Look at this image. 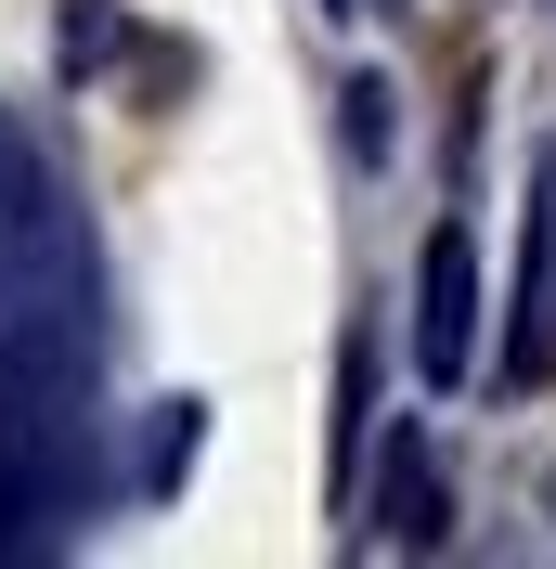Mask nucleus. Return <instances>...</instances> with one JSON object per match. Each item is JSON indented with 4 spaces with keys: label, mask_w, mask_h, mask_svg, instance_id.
<instances>
[{
    "label": "nucleus",
    "mask_w": 556,
    "mask_h": 569,
    "mask_svg": "<svg viewBox=\"0 0 556 569\" xmlns=\"http://www.w3.org/2000/svg\"><path fill=\"white\" fill-rule=\"evenodd\" d=\"M415 362L440 389L479 362V247L466 233H427V259H415Z\"/></svg>",
    "instance_id": "nucleus-1"
},
{
    "label": "nucleus",
    "mask_w": 556,
    "mask_h": 569,
    "mask_svg": "<svg viewBox=\"0 0 556 569\" xmlns=\"http://www.w3.org/2000/svg\"><path fill=\"white\" fill-rule=\"evenodd\" d=\"M376 505H388V531H401V543H440V531H453L440 466H427V440H415V427L388 440V466H376Z\"/></svg>",
    "instance_id": "nucleus-2"
},
{
    "label": "nucleus",
    "mask_w": 556,
    "mask_h": 569,
    "mask_svg": "<svg viewBox=\"0 0 556 569\" xmlns=\"http://www.w3.org/2000/svg\"><path fill=\"white\" fill-rule=\"evenodd\" d=\"M195 466V401H156V440H142V479H181Z\"/></svg>",
    "instance_id": "nucleus-3"
},
{
    "label": "nucleus",
    "mask_w": 556,
    "mask_h": 569,
    "mask_svg": "<svg viewBox=\"0 0 556 569\" xmlns=\"http://www.w3.org/2000/svg\"><path fill=\"white\" fill-rule=\"evenodd\" d=\"M117 52V0H66V66H105Z\"/></svg>",
    "instance_id": "nucleus-4"
}]
</instances>
